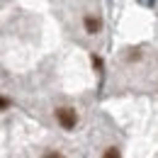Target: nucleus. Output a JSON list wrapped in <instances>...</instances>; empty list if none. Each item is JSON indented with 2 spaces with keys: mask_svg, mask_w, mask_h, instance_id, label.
I'll list each match as a JSON object with an SVG mask.
<instances>
[{
  "mask_svg": "<svg viewBox=\"0 0 158 158\" xmlns=\"http://www.w3.org/2000/svg\"><path fill=\"white\" fill-rule=\"evenodd\" d=\"M56 122H59L61 129H66V131H71V129H76L78 127V112L73 110V107H56Z\"/></svg>",
  "mask_w": 158,
  "mask_h": 158,
  "instance_id": "f257e3e1",
  "label": "nucleus"
},
{
  "mask_svg": "<svg viewBox=\"0 0 158 158\" xmlns=\"http://www.w3.org/2000/svg\"><path fill=\"white\" fill-rule=\"evenodd\" d=\"M41 158H66V156H61L59 151H46V153H44Z\"/></svg>",
  "mask_w": 158,
  "mask_h": 158,
  "instance_id": "20e7f679",
  "label": "nucleus"
},
{
  "mask_svg": "<svg viewBox=\"0 0 158 158\" xmlns=\"http://www.w3.org/2000/svg\"><path fill=\"white\" fill-rule=\"evenodd\" d=\"M93 66H95V68H98V71H100V68H102V61H100L98 56H93Z\"/></svg>",
  "mask_w": 158,
  "mask_h": 158,
  "instance_id": "0eeeda50",
  "label": "nucleus"
},
{
  "mask_svg": "<svg viewBox=\"0 0 158 158\" xmlns=\"http://www.w3.org/2000/svg\"><path fill=\"white\" fill-rule=\"evenodd\" d=\"M83 27H85L88 34H98L100 29H102V20H100L98 15H85L83 17Z\"/></svg>",
  "mask_w": 158,
  "mask_h": 158,
  "instance_id": "f03ea898",
  "label": "nucleus"
},
{
  "mask_svg": "<svg viewBox=\"0 0 158 158\" xmlns=\"http://www.w3.org/2000/svg\"><path fill=\"white\" fill-rule=\"evenodd\" d=\"M7 107H10V100H7V98H2V95H0V110H7Z\"/></svg>",
  "mask_w": 158,
  "mask_h": 158,
  "instance_id": "423d86ee",
  "label": "nucleus"
},
{
  "mask_svg": "<svg viewBox=\"0 0 158 158\" xmlns=\"http://www.w3.org/2000/svg\"><path fill=\"white\" fill-rule=\"evenodd\" d=\"M102 158H122V153H119V148L117 146H110L105 153H102Z\"/></svg>",
  "mask_w": 158,
  "mask_h": 158,
  "instance_id": "7ed1b4c3",
  "label": "nucleus"
},
{
  "mask_svg": "<svg viewBox=\"0 0 158 158\" xmlns=\"http://www.w3.org/2000/svg\"><path fill=\"white\" fill-rule=\"evenodd\" d=\"M139 59H141V51H136V49H134V51L127 56V61H139Z\"/></svg>",
  "mask_w": 158,
  "mask_h": 158,
  "instance_id": "39448f33",
  "label": "nucleus"
}]
</instances>
